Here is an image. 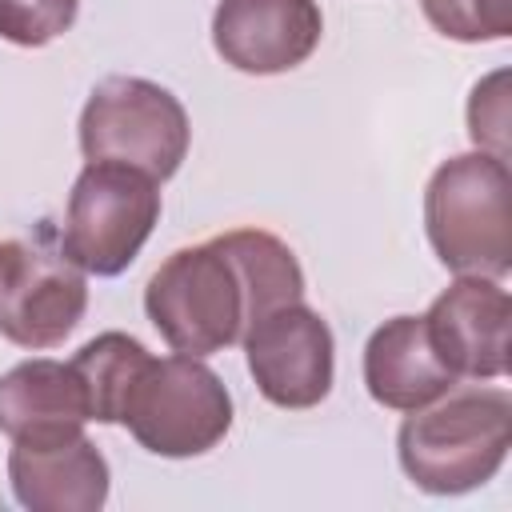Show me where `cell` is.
I'll return each mask as SVG.
<instances>
[{"mask_svg":"<svg viewBox=\"0 0 512 512\" xmlns=\"http://www.w3.org/2000/svg\"><path fill=\"white\" fill-rule=\"evenodd\" d=\"M304 296L292 248L260 228H236L172 252L144 288V312L172 352L212 356L264 312Z\"/></svg>","mask_w":512,"mask_h":512,"instance_id":"cell-1","label":"cell"},{"mask_svg":"<svg viewBox=\"0 0 512 512\" xmlns=\"http://www.w3.org/2000/svg\"><path fill=\"white\" fill-rule=\"evenodd\" d=\"M512 448V400L500 388L444 392L416 408L396 436L400 468L432 496H460L488 484Z\"/></svg>","mask_w":512,"mask_h":512,"instance_id":"cell-2","label":"cell"},{"mask_svg":"<svg viewBox=\"0 0 512 512\" xmlns=\"http://www.w3.org/2000/svg\"><path fill=\"white\" fill-rule=\"evenodd\" d=\"M424 228L440 264L456 276H508L512 268V176L492 152L444 160L424 192Z\"/></svg>","mask_w":512,"mask_h":512,"instance_id":"cell-3","label":"cell"},{"mask_svg":"<svg viewBox=\"0 0 512 512\" xmlns=\"http://www.w3.org/2000/svg\"><path fill=\"white\" fill-rule=\"evenodd\" d=\"M120 424L136 436L140 448L188 460L216 448L232 428V396L220 376L200 364V356H164L148 360L124 400Z\"/></svg>","mask_w":512,"mask_h":512,"instance_id":"cell-4","label":"cell"},{"mask_svg":"<svg viewBox=\"0 0 512 512\" xmlns=\"http://www.w3.org/2000/svg\"><path fill=\"white\" fill-rule=\"evenodd\" d=\"M80 148L88 164H128L160 184L188 156V112L144 76H108L80 112Z\"/></svg>","mask_w":512,"mask_h":512,"instance_id":"cell-5","label":"cell"},{"mask_svg":"<svg viewBox=\"0 0 512 512\" xmlns=\"http://www.w3.org/2000/svg\"><path fill=\"white\" fill-rule=\"evenodd\" d=\"M160 220V188L152 176L96 160L88 164L68 196L60 248L96 276H120L144 248Z\"/></svg>","mask_w":512,"mask_h":512,"instance_id":"cell-6","label":"cell"},{"mask_svg":"<svg viewBox=\"0 0 512 512\" xmlns=\"http://www.w3.org/2000/svg\"><path fill=\"white\" fill-rule=\"evenodd\" d=\"M88 308L84 268L56 244L48 224L36 236L0 244V336L20 348H56Z\"/></svg>","mask_w":512,"mask_h":512,"instance_id":"cell-7","label":"cell"},{"mask_svg":"<svg viewBox=\"0 0 512 512\" xmlns=\"http://www.w3.org/2000/svg\"><path fill=\"white\" fill-rule=\"evenodd\" d=\"M260 396L276 408H316L332 392V328L292 300L264 312L240 336Z\"/></svg>","mask_w":512,"mask_h":512,"instance_id":"cell-8","label":"cell"},{"mask_svg":"<svg viewBox=\"0 0 512 512\" xmlns=\"http://www.w3.org/2000/svg\"><path fill=\"white\" fill-rule=\"evenodd\" d=\"M508 320L512 300L492 276H460L432 300L424 328L456 380H496L508 372Z\"/></svg>","mask_w":512,"mask_h":512,"instance_id":"cell-9","label":"cell"},{"mask_svg":"<svg viewBox=\"0 0 512 512\" xmlns=\"http://www.w3.org/2000/svg\"><path fill=\"white\" fill-rule=\"evenodd\" d=\"M316 0H220L212 44L224 64L252 76H276L304 64L320 44Z\"/></svg>","mask_w":512,"mask_h":512,"instance_id":"cell-10","label":"cell"},{"mask_svg":"<svg viewBox=\"0 0 512 512\" xmlns=\"http://www.w3.org/2000/svg\"><path fill=\"white\" fill-rule=\"evenodd\" d=\"M8 480L32 512H96L108 500V460L84 432L72 440L16 444L8 452Z\"/></svg>","mask_w":512,"mask_h":512,"instance_id":"cell-11","label":"cell"},{"mask_svg":"<svg viewBox=\"0 0 512 512\" xmlns=\"http://www.w3.org/2000/svg\"><path fill=\"white\" fill-rule=\"evenodd\" d=\"M92 420L88 396L60 360H24L0 376V432L12 444L72 440Z\"/></svg>","mask_w":512,"mask_h":512,"instance_id":"cell-12","label":"cell"},{"mask_svg":"<svg viewBox=\"0 0 512 512\" xmlns=\"http://www.w3.org/2000/svg\"><path fill=\"white\" fill-rule=\"evenodd\" d=\"M364 384L368 396L396 412H416L456 388V376L436 356L424 316L384 320L364 348Z\"/></svg>","mask_w":512,"mask_h":512,"instance_id":"cell-13","label":"cell"},{"mask_svg":"<svg viewBox=\"0 0 512 512\" xmlns=\"http://www.w3.org/2000/svg\"><path fill=\"white\" fill-rule=\"evenodd\" d=\"M148 348L136 340V336H124V332H104L96 340H88L68 364L88 396V412L92 420L100 424H120V412H124V400L140 376V368L148 364Z\"/></svg>","mask_w":512,"mask_h":512,"instance_id":"cell-14","label":"cell"},{"mask_svg":"<svg viewBox=\"0 0 512 512\" xmlns=\"http://www.w3.org/2000/svg\"><path fill=\"white\" fill-rule=\"evenodd\" d=\"M428 24L460 44L504 40L512 32V0H420Z\"/></svg>","mask_w":512,"mask_h":512,"instance_id":"cell-15","label":"cell"},{"mask_svg":"<svg viewBox=\"0 0 512 512\" xmlns=\"http://www.w3.org/2000/svg\"><path fill=\"white\" fill-rule=\"evenodd\" d=\"M80 0H0V36L20 48H40L64 36Z\"/></svg>","mask_w":512,"mask_h":512,"instance_id":"cell-16","label":"cell"},{"mask_svg":"<svg viewBox=\"0 0 512 512\" xmlns=\"http://www.w3.org/2000/svg\"><path fill=\"white\" fill-rule=\"evenodd\" d=\"M504 72L488 76L484 84H476L472 92V104H468V132L476 140L480 152H492L504 160L508 152V96H504Z\"/></svg>","mask_w":512,"mask_h":512,"instance_id":"cell-17","label":"cell"}]
</instances>
